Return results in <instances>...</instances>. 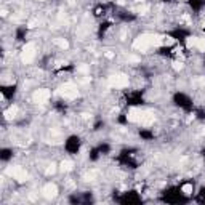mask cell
<instances>
[{
  "instance_id": "1",
  "label": "cell",
  "mask_w": 205,
  "mask_h": 205,
  "mask_svg": "<svg viewBox=\"0 0 205 205\" xmlns=\"http://www.w3.org/2000/svg\"><path fill=\"white\" fill-rule=\"evenodd\" d=\"M160 43H163V37L154 35V34H143L133 42V48L139 51H146L149 47H157Z\"/></svg>"
},
{
  "instance_id": "2",
  "label": "cell",
  "mask_w": 205,
  "mask_h": 205,
  "mask_svg": "<svg viewBox=\"0 0 205 205\" xmlns=\"http://www.w3.org/2000/svg\"><path fill=\"white\" fill-rule=\"evenodd\" d=\"M58 93L62 96V98H67V99H74V98H77L79 96V90L77 87L74 83H64V85H61V87L58 88Z\"/></svg>"
},
{
  "instance_id": "3",
  "label": "cell",
  "mask_w": 205,
  "mask_h": 205,
  "mask_svg": "<svg viewBox=\"0 0 205 205\" xmlns=\"http://www.w3.org/2000/svg\"><path fill=\"white\" fill-rule=\"evenodd\" d=\"M7 175L10 176H13V178L16 181H19V183H24V181L27 180V172L22 167H19V165H16V167H8L7 168Z\"/></svg>"
},
{
  "instance_id": "4",
  "label": "cell",
  "mask_w": 205,
  "mask_h": 205,
  "mask_svg": "<svg viewBox=\"0 0 205 205\" xmlns=\"http://www.w3.org/2000/svg\"><path fill=\"white\" fill-rule=\"evenodd\" d=\"M109 85L114 88H123L128 85V77L125 74H114L109 77Z\"/></svg>"
},
{
  "instance_id": "5",
  "label": "cell",
  "mask_w": 205,
  "mask_h": 205,
  "mask_svg": "<svg viewBox=\"0 0 205 205\" xmlns=\"http://www.w3.org/2000/svg\"><path fill=\"white\" fill-rule=\"evenodd\" d=\"M34 56H35V43H26L24 48H22V55H21L22 62L29 64V62L34 59Z\"/></svg>"
},
{
  "instance_id": "6",
  "label": "cell",
  "mask_w": 205,
  "mask_h": 205,
  "mask_svg": "<svg viewBox=\"0 0 205 205\" xmlns=\"http://www.w3.org/2000/svg\"><path fill=\"white\" fill-rule=\"evenodd\" d=\"M48 98H50V90H47V88L35 90L32 95V101L35 102V104H45V102L48 101Z\"/></svg>"
},
{
  "instance_id": "7",
  "label": "cell",
  "mask_w": 205,
  "mask_h": 205,
  "mask_svg": "<svg viewBox=\"0 0 205 205\" xmlns=\"http://www.w3.org/2000/svg\"><path fill=\"white\" fill-rule=\"evenodd\" d=\"M42 196L45 199H53L58 196V187H56V184L53 183H48V184H45L42 187Z\"/></svg>"
},
{
  "instance_id": "8",
  "label": "cell",
  "mask_w": 205,
  "mask_h": 205,
  "mask_svg": "<svg viewBox=\"0 0 205 205\" xmlns=\"http://www.w3.org/2000/svg\"><path fill=\"white\" fill-rule=\"evenodd\" d=\"M154 120H156V116H154L152 111H143V112H141V117H139L138 123H141V125H151Z\"/></svg>"
},
{
  "instance_id": "9",
  "label": "cell",
  "mask_w": 205,
  "mask_h": 205,
  "mask_svg": "<svg viewBox=\"0 0 205 205\" xmlns=\"http://www.w3.org/2000/svg\"><path fill=\"white\" fill-rule=\"evenodd\" d=\"M141 109H136V107H133V109H130L128 111V120L130 122H138L139 120V117H141Z\"/></svg>"
},
{
  "instance_id": "10",
  "label": "cell",
  "mask_w": 205,
  "mask_h": 205,
  "mask_svg": "<svg viewBox=\"0 0 205 205\" xmlns=\"http://www.w3.org/2000/svg\"><path fill=\"white\" fill-rule=\"evenodd\" d=\"M16 112H18V107H16V106L10 107V109L5 112V119H7V120H13V119L16 117Z\"/></svg>"
},
{
  "instance_id": "11",
  "label": "cell",
  "mask_w": 205,
  "mask_h": 205,
  "mask_svg": "<svg viewBox=\"0 0 205 205\" xmlns=\"http://www.w3.org/2000/svg\"><path fill=\"white\" fill-rule=\"evenodd\" d=\"M59 167H61V170H62V172H71L74 165H72V162H69V160H62Z\"/></svg>"
},
{
  "instance_id": "12",
  "label": "cell",
  "mask_w": 205,
  "mask_h": 205,
  "mask_svg": "<svg viewBox=\"0 0 205 205\" xmlns=\"http://www.w3.org/2000/svg\"><path fill=\"white\" fill-rule=\"evenodd\" d=\"M55 45H58V47L62 48V50H66L67 47H69V43H67L66 39H55Z\"/></svg>"
},
{
  "instance_id": "13",
  "label": "cell",
  "mask_w": 205,
  "mask_h": 205,
  "mask_svg": "<svg viewBox=\"0 0 205 205\" xmlns=\"http://www.w3.org/2000/svg\"><path fill=\"white\" fill-rule=\"evenodd\" d=\"M196 48H197V50H200V51H205V39H199V37H197Z\"/></svg>"
},
{
  "instance_id": "14",
  "label": "cell",
  "mask_w": 205,
  "mask_h": 205,
  "mask_svg": "<svg viewBox=\"0 0 205 205\" xmlns=\"http://www.w3.org/2000/svg\"><path fill=\"white\" fill-rule=\"evenodd\" d=\"M196 43H197V37H187V40H186V45H187V48H192V47H196Z\"/></svg>"
},
{
  "instance_id": "15",
  "label": "cell",
  "mask_w": 205,
  "mask_h": 205,
  "mask_svg": "<svg viewBox=\"0 0 205 205\" xmlns=\"http://www.w3.org/2000/svg\"><path fill=\"white\" fill-rule=\"evenodd\" d=\"M77 72L79 74H87L88 72V66L87 64H80V66L77 67Z\"/></svg>"
},
{
  "instance_id": "16",
  "label": "cell",
  "mask_w": 205,
  "mask_h": 205,
  "mask_svg": "<svg viewBox=\"0 0 205 205\" xmlns=\"http://www.w3.org/2000/svg\"><path fill=\"white\" fill-rule=\"evenodd\" d=\"M55 172H56V165L55 163H51V165H48V168H47V175H55Z\"/></svg>"
},
{
  "instance_id": "17",
  "label": "cell",
  "mask_w": 205,
  "mask_h": 205,
  "mask_svg": "<svg viewBox=\"0 0 205 205\" xmlns=\"http://www.w3.org/2000/svg\"><path fill=\"white\" fill-rule=\"evenodd\" d=\"M183 192L184 194H191L192 192V184H184L183 186Z\"/></svg>"
},
{
  "instance_id": "18",
  "label": "cell",
  "mask_w": 205,
  "mask_h": 205,
  "mask_svg": "<svg viewBox=\"0 0 205 205\" xmlns=\"http://www.w3.org/2000/svg\"><path fill=\"white\" fill-rule=\"evenodd\" d=\"M173 69H176V71H181V69H183V64L176 61V62H173Z\"/></svg>"
},
{
  "instance_id": "19",
  "label": "cell",
  "mask_w": 205,
  "mask_h": 205,
  "mask_svg": "<svg viewBox=\"0 0 205 205\" xmlns=\"http://www.w3.org/2000/svg\"><path fill=\"white\" fill-rule=\"evenodd\" d=\"M39 24V19H31L29 21V27H35Z\"/></svg>"
},
{
  "instance_id": "20",
  "label": "cell",
  "mask_w": 205,
  "mask_h": 205,
  "mask_svg": "<svg viewBox=\"0 0 205 205\" xmlns=\"http://www.w3.org/2000/svg\"><path fill=\"white\" fill-rule=\"evenodd\" d=\"M85 178H87V181H93V178H95V172H93V173H88L87 176H85Z\"/></svg>"
},
{
  "instance_id": "21",
  "label": "cell",
  "mask_w": 205,
  "mask_h": 205,
  "mask_svg": "<svg viewBox=\"0 0 205 205\" xmlns=\"http://www.w3.org/2000/svg\"><path fill=\"white\" fill-rule=\"evenodd\" d=\"M127 59H128V61H133V62H138V61H139L136 56H127Z\"/></svg>"
},
{
  "instance_id": "22",
  "label": "cell",
  "mask_w": 205,
  "mask_h": 205,
  "mask_svg": "<svg viewBox=\"0 0 205 205\" xmlns=\"http://www.w3.org/2000/svg\"><path fill=\"white\" fill-rule=\"evenodd\" d=\"M138 2H144V0H138Z\"/></svg>"
},
{
  "instance_id": "23",
  "label": "cell",
  "mask_w": 205,
  "mask_h": 205,
  "mask_svg": "<svg viewBox=\"0 0 205 205\" xmlns=\"http://www.w3.org/2000/svg\"><path fill=\"white\" fill-rule=\"evenodd\" d=\"M40 2H42V0H40Z\"/></svg>"
}]
</instances>
